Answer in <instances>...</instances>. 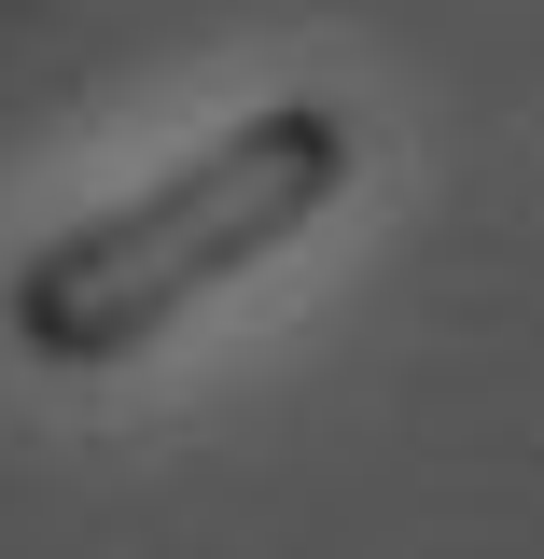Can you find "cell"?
<instances>
[{
    "label": "cell",
    "instance_id": "6da1fadb",
    "mask_svg": "<svg viewBox=\"0 0 544 559\" xmlns=\"http://www.w3.org/2000/svg\"><path fill=\"white\" fill-rule=\"evenodd\" d=\"M336 197H349V127L322 112V98H279V112H252V127H223L209 154H182L154 197L43 238V252L14 266V294H0V322H14L28 364L98 378V364L154 349L209 280L266 266L279 238H307Z\"/></svg>",
    "mask_w": 544,
    "mask_h": 559
}]
</instances>
